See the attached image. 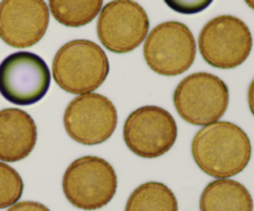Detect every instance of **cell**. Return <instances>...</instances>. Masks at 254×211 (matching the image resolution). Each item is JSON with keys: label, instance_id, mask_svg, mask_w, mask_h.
<instances>
[{"label": "cell", "instance_id": "obj_1", "mask_svg": "<svg viewBox=\"0 0 254 211\" xmlns=\"http://www.w3.org/2000/svg\"><path fill=\"white\" fill-rule=\"evenodd\" d=\"M191 153L197 167L213 178H231L245 170L252 157L247 133L230 121L203 126L193 137Z\"/></svg>", "mask_w": 254, "mask_h": 211}, {"label": "cell", "instance_id": "obj_2", "mask_svg": "<svg viewBox=\"0 0 254 211\" xmlns=\"http://www.w3.org/2000/svg\"><path fill=\"white\" fill-rule=\"evenodd\" d=\"M109 73L106 52L89 40H73L56 52L52 77L62 90L69 94L93 93Z\"/></svg>", "mask_w": 254, "mask_h": 211}, {"label": "cell", "instance_id": "obj_3", "mask_svg": "<svg viewBox=\"0 0 254 211\" xmlns=\"http://www.w3.org/2000/svg\"><path fill=\"white\" fill-rule=\"evenodd\" d=\"M118 188V178L109 162L96 156L77 158L67 167L62 190L72 207L93 211L107 207Z\"/></svg>", "mask_w": 254, "mask_h": 211}, {"label": "cell", "instance_id": "obj_4", "mask_svg": "<svg viewBox=\"0 0 254 211\" xmlns=\"http://www.w3.org/2000/svg\"><path fill=\"white\" fill-rule=\"evenodd\" d=\"M230 104V90L217 76L198 72L184 78L174 91V105L183 120L195 126L217 123Z\"/></svg>", "mask_w": 254, "mask_h": 211}, {"label": "cell", "instance_id": "obj_5", "mask_svg": "<svg viewBox=\"0 0 254 211\" xmlns=\"http://www.w3.org/2000/svg\"><path fill=\"white\" fill-rule=\"evenodd\" d=\"M253 39L245 21L233 15H220L202 27L198 49L206 63L218 69L240 67L250 57Z\"/></svg>", "mask_w": 254, "mask_h": 211}, {"label": "cell", "instance_id": "obj_6", "mask_svg": "<svg viewBox=\"0 0 254 211\" xmlns=\"http://www.w3.org/2000/svg\"><path fill=\"white\" fill-rule=\"evenodd\" d=\"M143 53L153 72L165 77L180 76L195 62V37L183 22H161L146 36Z\"/></svg>", "mask_w": 254, "mask_h": 211}, {"label": "cell", "instance_id": "obj_7", "mask_svg": "<svg viewBox=\"0 0 254 211\" xmlns=\"http://www.w3.org/2000/svg\"><path fill=\"white\" fill-rule=\"evenodd\" d=\"M50 84L47 63L36 53L15 52L0 63V94L14 105L36 104L46 95Z\"/></svg>", "mask_w": 254, "mask_h": 211}, {"label": "cell", "instance_id": "obj_8", "mask_svg": "<svg viewBox=\"0 0 254 211\" xmlns=\"http://www.w3.org/2000/svg\"><path fill=\"white\" fill-rule=\"evenodd\" d=\"M127 147L138 157L159 158L173 148L178 125L170 113L160 106L146 105L134 110L123 127Z\"/></svg>", "mask_w": 254, "mask_h": 211}, {"label": "cell", "instance_id": "obj_9", "mask_svg": "<svg viewBox=\"0 0 254 211\" xmlns=\"http://www.w3.org/2000/svg\"><path fill=\"white\" fill-rule=\"evenodd\" d=\"M149 17L134 0H112L102 7L97 21V36L113 53H128L138 48L149 32Z\"/></svg>", "mask_w": 254, "mask_h": 211}, {"label": "cell", "instance_id": "obj_10", "mask_svg": "<svg viewBox=\"0 0 254 211\" xmlns=\"http://www.w3.org/2000/svg\"><path fill=\"white\" fill-rule=\"evenodd\" d=\"M118 124V113L107 96L97 93L82 94L69 101L64 114L67 135L76 142L94 146L106 142Z\"/></svg>", "mask_w": 254, "mask_h": 211}, {"label": "cell", "instance_id": "obj_11", "mask_svg": "<svg viewBox=\"0 0 254 211\" xmlns=\"http://www.w3.org/2000/svg\"><path fill=\"white\" fill-rule=\"evenodd\" d=\"M50 9L45 0H1L0 39L14 48L36 44L47 31Z\"/></svg>", "mask_w": 254, "mask_h": 211}, {"label": "cell", "instance_id": "obj_12", "mask_svg": "<svg viewBox=\"0 0 254 211\" xmlns=\"http://www.w3.org/2000/svg\"><path fill=\"white\" fill-rule=\"evenodd\" d=\"M37 126L30 114L21 109L0 110V161L19 162L34 151Z\"/></svg>", "mask_w": 254, "mask_h": 211}, {"label": "cell", "instance_id": "obj_13", "mask_svg": "<svg viewBox=\"0 0 254 211\" xmlns=\"http://www.w3.org/2000/svg\"><path fill=\"white\" fill-rule=\"evenodd\" d=\"M253 208L250 190L228 178L208 183L200 198V211H253Z\"/></svg>", "mask_w": 254, "mask_h": 211}, {"label": "cell", "instance_id": "obj_14", "mask_svg": "<svg viewBox=\"0 0 254 211\" xmlns=\"http://www.w3.org/2000/svg\"><path fill=\"white\" fill-rule=\"evenodd\" d=\"M124 211H179L173 190L160 182L139 185L128 198Z\"/></svg>", "mask_w": 254, "mask_h": 211}, {"label": "cell", "instance_id": "obj_15", "mask_svg": "<svg viewBox=\"0 0 254 211\" xmlns=\"http://www.w3.org/2000/svg\"><path fill=\"white\" fill-rule=\"evenodd\" d=\"M49 6L57 22L67 27H82L96 19L103 0H49Z\"/></svg>", "mask_w": 254, "mask_h": 211}, {"label": "cell", "instance_id": "obj_16", "mask_svg": "<svg viewBox=\"0 0 254 211\" xmlns=\"http://www.w3.org/2000/svg\"><path fill=\"white\" fill-rule=\"evenodd\" d=\"M24 192V182L17 170L0 162V209H6L19 202Z\"/></svg>", "mask_w": 254, "mask_h": 211}, {"label": "cell", "instance_id": "obj_17", "mask_svg": "<svg viewBox=\"0 0 254 211\" xmlns=\"http://www.w3.org/2000/svg\"><path fill=\"white\" fill-rule=\"evenodd\" d=\"M175 12L183 15H195L207 9L213 0H164Z\"/></svg>", "mask_w": 254, "mask_h": 211}, {"label": "cell", "instance_id": "obj_18", "mask_svg": "<svg viewBox=\"0 0 254 211\" xmlns=\"http://www.w3.org/2000/svg\"><path fill=\"white\" fill-rule=\"evenodd\" d=\"M6 211H51L44 204L37 202H20L10 207Z\"/></svg>", "mask_w": 254, "mask_h": 211}, {"label": "cell", "instance_id": "obj_19", "mask_svg": "<svg viewBox=\"0 0 254 211\" xmlns=\"http://www.w3.org/2000/svg\"><path fill=\"white\" fill-rule=\"evenodd\" d=\"M247 98H248V106H250V110L251 113H252V115L254 116V79L251 82L250 88H248Z\"/></svg>", "mask_w": 254, "mask_h": 211}, {"label": "cell", "instance_id": "obj_20", "mask_svg": "<svg viewBox=\"0 0 254 211\" xmlns=\"http://www.w3.org/2000/svg\"><path fill=\"white\" fill-rule=\"evenodd\" d=\"M246 4L251 7V9L254 10V0H245Z\"/></svg>", "mask_w": 254, "mask_h": 211}]
</instances>
